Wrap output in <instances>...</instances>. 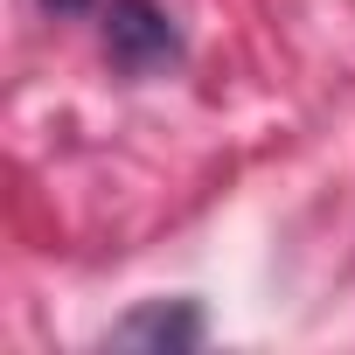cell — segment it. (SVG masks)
<instances>
[{
	"label": "cell",
	"mask_w": 355,
	"mask_h": 355,
	"mask_svg": "<svg viewBox=\"0 0 355 355\" xmlns=\"http://www.w3.org/2000/svg\"><path fill=\"white\" fill-rule=\"evenodd\" d=\"M105 56L125 77H153L167 63H182V35H174L167 8H153V0H112L105 8Z\"/></svg>",
	"instance_id": "cell-1"
},
{
	"label": "cell",
	"mask_w": 355,
	"mask_h": 355,
	"mask_svg": "<svg viewBox=\"0 0 355 355\" xmlns=\"http://www.w3.org/2000/svg\"><path fill=\"white\" fill-rule=\"evenodd\" d=\"M202 341V306L196 300H146L125 320L105 327V348H146V355H182Z\"/></svg>",
	"instance_id": "cell-2"
},
{
	"label": "cell",
	"mask_w": 355,
	"mask_h": 355,
	"mask_svg": "<svg viewBox=\"0 0 355 355\" xmlns=\"http://www.w3.org/2000/svg\"><path fill=\"white\" fill-rule=\"evenodd\" d=\"M42 8H49V15H84L91 0H42Z\"/></svg>",
	"instance_id": "cell-3"
}]
</instances>
